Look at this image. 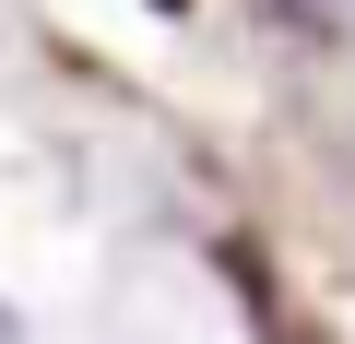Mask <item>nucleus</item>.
Masks as SVG:
<instances>
[{
	"instance_id": "2",
	"label": "nucleus",
	"mask_w": 355,
	"mask_h": 344,
	"mask_svg": "<svg viewBox=\"0 0 355 344\" xmlns=\"http://www.w3.org/2000/svg\"><path fill=\"white\" fill-rule=\"evenodd\" d=\"M154 13H190V0H154Z\"/></svg>"
},
{
	"instance_id": "1",
	"label": "nucleus",
	"mask_w": 355,
	"mask_h": 344,
	"mask_svg": "<svg viewBox=\"0 0 355 344\" xmlns=\"http://www.w3.org/2000/svg\"><path fill=\"white\" fill-rule=\"evenodd\" d=\"M0 344H24V320H12V297H0Z\"/></svg>"
}]
</instances>
